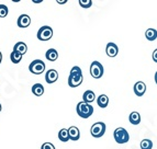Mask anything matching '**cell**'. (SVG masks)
<instances>
[{
	"mask_svg": "<svg viewBox=\"0 0 157 149\" xmlns=\"http://www.w3.org/2000/svg\"><path fill=\"white\" fill-rule=\"evenodd\" d=\"M45 57H46L47 60L50 61H55L58 58V52L55 50V48H48L45 53Z\"/></svg>",
	"mask_w": 157,
	"mask_h": 149,
	"instance_id": "5bb4252c",
	"label": "cell"
},
{
	"mask_svg": "<svg viewBox=\"0 0 157 149\" xmlns=\"http://www.w3.org/2000/svg\"><path fill=\"white\" fill-rule=\"evenodd\" d=\"M22 57H23V55L14 52V50H12V53L10 54V59L13 64H19L22 60Z\"/></svg>",
	"mask_w": 157,
	"mask_h": 149,
	"instance_id": "44dd1931",
	"label": "cell"
},
{
	"mask_svg": "<svg viewBox=\"0 0 157 149\" xmlns=\"http://www.w3.org/2000/svg\"><path fill=\"white\" fill-rule=\"evenodd\" d=\"M134 93L137 95V97H142L144 95V93L146 92V84L143 82V81H137L135 84H134Z\"/></svg>",
	"mask_w": 157,
	"mask_h": 149,
	"instance_id": "8fae6325",
	"label": "cell"
},
{
	"mask_svg": "<svg viewBox=\"0 0 157 149\" xmlns=\"http://www.w3.org/2000/svg\"><path fill=\"white\" fill-rule=\"evenodd\" d=\"M145 37L148 41H155L157 39V30L155 29H147L145 32Z\"/></svg>",
	"mask_w": 157,
	"mask_h": 149,
	"instance_id": "ffe728a7",
	"label": "cell"
},
{
	"mask_svg": "<svg viewBox=\"0 0 157 149\" xmlns=\"http://www.w3.org/2000/svg\"><path fill=\"white\" fill-rule=\"evenodd\" d=\"M153 60H154L155 63H157V48L153 52Z\"/></svg>",
	"mask_w": 157,
	"mask_h": 149,
	"instance_id": "4316f807",
	"label": "cell"
},
{
	"mask_svg": "<svg viewBox=\"0 0 157 149\" xmlns=\"http://www.w3.org/2000/svg\"><path fill=\"white\" fill-rule=\"evenodd\" d=\"M141 149H152L153 148V141L151 139H143L141 141Z\"/></svg>",
	"mask_w": 157,
	"mask_h": 149,
	"instance_id": "7402d4cb",
	"label": "cell"
},
{
	"mask_svg": "<svg viewBox=\"0 0 157 149\" xmlns=\"http://www.w3.org/2000/svg\"><path fill=\"white\" fill-rule=\"evenodd\" d=\"M105 53H107V55L109 56V57H115V56L119 54V47L117 44H114V43L110 42L107 44V47H105Z\"/></svg>",
	"mask_w": 157,
	"mask_h": 149,
	"instance_id": "ba28073f",
	"label": "cell"
},
{
	"mask_svg": "<svg viewBox=\"0 0 157 149\" xmlns=\"http://www.w3.org/2000/svg\"><path fill=\"white\" fill-rule=\"evenodd\" d=\"M78 2L80 5V7H82V8H90L92 5L91 0H79Z\"/></svg>",
	"mask_w": 157,
	"mask_h": 149,
	"instance_id": "cb8c5ba5",
	"label": "cell"
},
{
	"mask_svg": "<svg viewBox=\"0 0 157 149\" xmlns=\"http://www.w3.org/2000/svg\"><path fill=\"white\" fill-rule=\"evenodd\" d=\"M68 134H69V139L74 141H77L80 138V132H79L78 127L76 126H71L68 128Z\"/></svg>",
	"mask_w": 157,
	"mask_h": 149,
	"instance_id": "7c38bea8",
	"label": "cell"
},
{
	"mask_svg": "<svg viewBox=\"0 0 157 149\" xmlns=\"http://www.w3.org/2000/svg\"><path fill=\"white\" fill-rule=\"evenodd\" d=\"M97 103L101 109L107 107L108 104H109V98H108L107 94H100L99 97L97 98Z\"/></svg>",
	"mask_w": 157,
	"mask_h": 149,
	"instance_id": "2e32d148",
	"label": "cell"
},
{
	"mask_svg": "<svg viewBox=\"0 0 157 149\" xmlns=\"http://www.w3.org/2000/svg\"><path fill=\"white\" fill-rule=\"evenodd\" d=\"M82 100H84V102L91 104L94 100H96V94L91 90H87V91H85L84 95H82Z\"/></svg>",
	"mask_w": 157,
	"mask_h": 149,
	"instance_id": "9a60e30c",
	"label": "cell"
},
{
	"mask_svg": "<svg viewBox=\"0 0 157 149\" xmlns=\"http://www.w3.org/2000/svg\"><path fill=\"white\" fill-rule=\"evenodd\" d=\"M113 137H114V140L118 144H125L130 140V135H128V131L123 127L115 128L114 132H113Z\"/></svg>",
	"mask_w": 157,
	"mask_h": 149,
	"instance_id": "7a4b0ae2",
	"label": "cell"
},
{
	"mask_svg": "<svg viewBox=\"0 0 157 149\" xmlns=\"http://www.w3.org/2000/svg\"><path fill=\"white\" fill-rule=\"evenodd\" d=\"M58 139L63 143L69 140V134H68V128H62L59 132H58Z\"/></svg>",
	"mask_w": 157,
	"mask_h": 149,
	"instance_id": "d6986e66",
	"label": "cell"
},
{
	"mask_svg": "<svg viewBox=\"0 0 157 149\" xmlns=\"http://www.w3.org/2000/svg\"><path fill=\"white\" fill-rule=\"evenodd\" d=\"M84 81V77H82V73H79V75H73V73H69V77H68V86L71 88H76L79 87Z\"/></svg>",
	"mask_w": 157,
	"mask_h": 149,
	"instance_id": "52a82bcc",
	"label": "cell"
},
{
	"mask_svg": "<svg viewBox=\"0 0 157 149\" xmlns=\"http://www.w3.org/2000/svg\"><path fill=\"white\" fill-rule=\"evenodd\" d=\"M58 79V73L55 69H50L45 73V81L47 84H54Z\"/></svg>",
	"mask_w": 157,
	"mask_h": 149,
	"instance_id": "30bf717a",
	"label": "cell"
},
{
	"mask_svg": "<svg viewBox=\"0 0 157 149\" xmlns=\"http://www.w3.org/2000/svg\"><path fill=\"white\" fill-rule=\"evenodd\" d=\"M1 61H2V54L0 52V64H1Z\"/></svg>",
	"mask_w": 157,
	"mask_h": 149,
	"instance_id": "f546056e",
	"label": "cell"
},
{
	"mask_svg": "<svg viewBox=\"0 0 157 149\" xmlns=\"http://www.w3.org/2000/svg\"><path fill=\"white\" fill-rule=\"evenodd\" d=\"M71 73H73V75H79V73H81L80 67H78V66H74L73 68L71 69Z\"/></svg>",
	"mask_w": 157,
	"mask_h": 149,
	"instance_id": "d4e9b609",
	"label": "cell"
},
{
	"mask_svg": "<svg viewBox=\"0 0 157 149\" xmlns=\"http://www.w3.org/2000/svg\"><path fill=\"white\" fill-rule=\"evenodd\" d=\"M13 50L19 53V54H21V55H24V54L28 52V46H26L25 43L18 42L14 44V46H13Z\"/></svg>",
	"mask_w": 157,
	"mask_h": 149,
	"instance_id": "4fadbf2b",
	"label": "cell"
},
{
	"mask_svg": "<svg viewBox=\"0 0 157 149\" xmlns=\"http://www.w3.org/2000/svg\"><path fill=\"white\" fill-rule=\"evenodd\" d=\"M32 92H33L34 95L41 97V95H43V93H44V87L41 84H34L33 86H32Z\"/></svg>",
	"mask_w": 157,
	"mask_h": 149,
	"instance_id": "ac0fdd59",
	"label": "cell"
},
{
	"mask_svg": "<svg viewBox=\"0 0 157 149\" xmlns=\"http://www.w3.org/2000/svg\"><path fill=\"white\" fill-rule=\"evenodd\" d=\"M128 121L133 125H139L141 123V114L139 112H132L128 116Z\"/></svg>",
	"mask_w": 157,
	"mask_h": 149,
	"instance_id": "e0dca14e",
	"label": "cell"
},
{
	"mask_svg": "<svg viewBox=\"0 0 157 149\" xmlns=\"http://www.w3.org/2000/svg\"><path fill=\"white\" fill-rule=\"evenodd\" d=\"M41 149H56V148L52 143H44V144L41 146Z\"/></svg>",
	"mask_w": 157,
	"mask_h": 149,
	"instance_id": "484cf974",
	"label": "cell"
},
{
	"mask_svg": "<svg viewBox=\"0 0 157 149\" xmlns=\"http://www.w3.org/2000/svg\"><path fill=\"white\" fill-rule=\"evenodd\" d=\"M67 2V0H62V1H60V0H57V3H62V5H63V3H66Z\"/></svg>",
	"mask_w": 157,
	"mask_h": 149,
	"instance_id": "83f0119b",
	"label": "cell"
},
{
	"mask_svg": "<svg viewBox=\"0 0 157 149\" xmlns=\"http://www.w3.org/2000/svg\"><path fill=\"white\" fill-rule=\"evenodd\" d=\"M8 7L6 5H0V18H6L8 16Z\"/></svg>",
	"mask_w": 157,
	"mask_h": 149,
	"instance_id": "603a6c76",
	"label": "cell"
},
{
	"mask_svg": "<svg viewBox=\"0 0 157 149\" xmlns=\"http://www.w3.org/2000/svg\"><path fill=\"white\" fill-rule=\"evenodd\" d=\"M154 78H155V84H157V71L155 73V77H154Z\"/></svg>",
	"mask_w": 157,
	"mask_h": 149,
	"instance_id": "f1b7e54d",
	"label": "cell"
},
{
	"mask_svg": "<svg viewBox=\"0 0 157 149\" xmlns=\"http://www.w3.org/2000/svg\"><path fill=\"white\" fill-rule=\"evenodd\" d=\"M90 75L94 79H100L103 76V66L97 60L92 61L90 65Z\"/></svg>",
	"mask_w": 157,
	"mask_h": 149,
	"instance_id": "8992f818",
	"label": "cell"
},
{
	"mask_svg": "<svg viewBox=\"0 0 157 149\" xmlns=\"http://www.w3.org/2000/svg\"><path fill=\"white\" fill-rule=\"evenodd\" d=\"M76 111H77V114L82 118H88L90 117L94 113V107H92L91 104L89 103H86L84 101H80L78 102L76 107Z\"/></svg>",
	"mask_w": 157,
	"mask_h": 149,
	"instance_id": "6da1fadb",
	"label": "cell"
},
{
	"mask_svg": "<svg viewBox=\"0 0 157 149\" xmlns=\"http://www.w3.org/2000/svg\"><path fill=\"white\" fill-rule=\"evenodd\" d=\"M17 23H18L19 28L25 29V28H28V26L31 24V18H30V16H28V14H21V16L18 18V20H17Z\"/></svg>",
	"mask_w": 157,
	"mask_h": 149,
	"instance_id": "9c48e42d",
	"label": "cell"
},
{
	"mask_svg": "<svg viewBox=\"0 0 157 149\" xmlns=\"http://www.w3.org/2000/svg\"><path fill=\"white\" fill-rule=\"evenodd\" d=\"M1 110H2V106H1V104H0V112H1Z\"/></svg>",
	"mask_w": 157,
	"mask_h": 149,
	"instance_id": "4dcf8cb0",
	"label": "cell"
},
{
	"mask_svg": "<svg viewBox=\"0 0 157 149\" xmlns=\"http://www.w3.org/2000/svg\"><path fill=\"white\" fill-rule=\"evenodd\" d=\"M105 128L107 127H105V124L103 122H97L90 127V134L94 138H99V137H102L105 135Z\"/></svg>",
	"mask_w": 157,
	"mask_h": 149,
	"instance_id": "3957f363",
	"label": "cell"
},
{
	"mask_svg": "<svg viewBox=\"0 0 157 149\" xmlns=\"http://www.w3.org/2000/svg\"><path fill=\"white\" fill-rule=\"evenodd\" d=\"M37 39L40 41H48L52 39L53 36V29L48 25H44L42 28H40V30L37 31Z\"/></svg>",
	"mask_w": 157,
	"mask_h": 149,
	"instance_id": "5b68a950",
	"label": "cell"
},
{
	"mask_svg": "<svg viewBox=\"0 0 157 149\" xmlns=\"http://www.w3.org/2000/svg\"><path fill=\"white\" fill-rule=\"evenodd\" d=\"M29 70L33 75H41L45 71V63L41 59L33 60L29 66Z\"/></svg>",
	"mask_w": 157,
	"mask_h": 149,
	"instance_id": "277c9868",
	"label": "cell"
}]
</instances>
